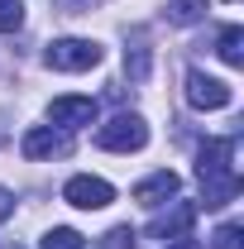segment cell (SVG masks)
I'll use <instances>...</instances> for the list:
<instances>
[{
    "label": "cell",
    "instance_id": "4",
    "mask_svg": "<svg viewBox=\"0 0 244 249\" xmlns=\"http://www.w3.org/2000/svg\"><path fill=\"white\" fill-rule=\"evenodd\" d=\"M62 201L67 206H77V211H101V206H110L115 201V187L105 182V178H72V182L62 187Z\"/></svg>",
    "mask_w": 244,
    "mask_h": 249
},
{
    "label": "cell",
    "instance_id": "13",
    "mask_svg": "<svg viewBox=\"0 0 244 249\" xmlns=\"http://www.w3.org/2000/svg\"><path fill=\"white\" fill-rule=\"evenodd\" d=\"M124 67H129V82H149V48L134 43V48L124 53Z\"/></svg>",
    "mask_w": 244,
    "mask_h": 249
},
{
    "label": "cell",
    "instance_id": "2",
    "mask_svg": "<svg viewBox=\"0 0 244 249\" xmlns=\"http://www.w3.org/2000/svg\"><path fill=\"white\" fill-rule=\"evenodd\" d=\"M96 144L105 154H134V149L149 144V124H144V115H134V110H120V115H110V120L96 129Z\"/></svg>",
    "mask_w": 244,
    "mask_h": 249
},
{
    "label": "cell",
    "instance_id": "8",
    "mask_svg": "<svg viewBox=\"0 0 244 249\" xmlns=\"http://www.w3.org/2000/svg\"><path fill=\"white\" fill-rule=\"evenodd\" d=\"M24 158H53V154H67L72 149V139L67 134H58V129H43V124H34L29 134H24Z\"/></svg>",
    "mask_w": 244,
    "mask_h": 249
},
{
    "label": "cell",
    "instance_id": "10",
    "mask_svg": "<svg viewBox=\"0 0 244 249\" xmlns=\"http://www.w3.org/2000/svg\"><path fill=\"white\" fill-rule=\"evenodd\" d=\"M206 10H211V0H168L173 24H196V19H206Z\"/></svg>",
    "mask_w": 244,
    "mask_h": 249
},
{
    "label": "cell",
    "instance_id": "17",
    "mask_svg": "<svg viewBox=\"0 0 244 249\" xmlns=\"http://www.w3.org/2000/svg\"><path fill=\"white\" fill-rule=\"evenodd\" d=\"M15 216V196H10V192H5V187H0V225H5V220Z\"/></svg>",
    "mask_w": 244,
    "mask_h": 249
},
{
    "label": "cell",
    "instance_id": "9",
    "mask_svg": "<svg viewBox=\"0 0 244 249\" xmlns=\"http://www.w3.org/2000/svg\"><path fill=\"white\" fill-rule=\"evenodd\" d=\"M168 196H177V173H168V168L134 187V201H139V206H163Z\"/></svg>",
    "mask_w": 244,
    "mask_h": 249
},
{
    "label": "cell",
    "instance_id": "18",
    "mask_svg": "<svg viewBox=\"0 0 244 249\" xmlns=\"http://www.w3.org/2000/svg\"><path fill=\"white\" fill-rule=\"evenodd\" d=\"M168 249H201V240H192V235H182V240H173Z\"/></svg>",
    "mask_w": 244,
    "mask_h": 249
},
{
    "label": "cell",
    "instance_id": "15",
    "mask_svg": "<svg viewBox=\"0 0 244 249\" xmlns=\"http://www.w3.org/2000/svg\"><path fill=\"white\" fill-rule=\"evenodd\" d=\"M215 249H244V230L235 220H225V225L215 230Z\"/></svg>",
    "mask_w": 244,
    "mask_h": 249
},
{
    "label": "cell",
    "instance_id": "12",
    "mask_svg": "<svg viewBox=\"0 0 244 249\" xmlns=\"http://www.w3.org/2000/svg\"><path fill=\"white\" fill-rule=\"evenodd\" d=\"M43 249H87V240H82L77 230H67V225H53V230L43 235Z\"/></svg>",
    "mask_w": 244,
    "mask_h": 249
},
{
    "label": "cell",
    "instance_id": "7",
    "mask_svg": "<svg viewBox=\"0 0 244 249\" xmlns=\"http://www.w3.org/2000/svg\"><path fill=\"white\" fill-rule=\"evenodd\" d=\"M48 115H53V124H62V129H82V124L96 120V101L91 96H58V101L48 106Z\"/></svg>",
    "mask_w": 244,
    "mask_h": 249
},
{
    "label": "cell",
    "instance_id": "3",
    "mask_svg": "<svg viewBox=\"0 0 244 249\" xmlns=\"http://www.w3.org/2000/svg\"><path fill=\"white\" fill-rule=\"evenodd\" d=\"M43 62L53 72H91L101 62V43H91V38H53Z\"/></svg>",
    "mask_w": 244,
    "mask_h": 249
},
{
    "label": "cell",
    "instance_id": "16",
    "mask_svg": "<svg viewBox=\"0 0 244 249\" xmlns=\"http://www.w3.org/2000/svg\"><path fill=\"white\" fill-rule=\"evenodd\" d=\"M101 249H134V230H129V225H115V230L101 240Z\"/></svg>",
    "mask_w": 244,
    "mask_h": 249
},
{
    "label": "cell",
    "instance_id": "6",
    "mask_svg": "<svg viewBox=\"0 0 244 249\" xmlns=\"http://www.w3.org/2000/svg\"><path fill=\"white\" fill-rule=\"evenodd\" d=\"M192 220H196V201H177L173 211H163V216H153L149 220V235L153 240H182L187 230H192Z\"/></svg>",
    "mask_w": 244,
    "mask_h": 249
},
{
    "label": "cell",
    "instance_id": "1",
    "mask_svg": "<svg viewBox=\"0 0 244 249\" xmlns=\"http://www.w3.org/2000/svg\"><path fill=\"white\" fill-rule=\"evenodd\" d=\"M230 158H235V139H206L201 154H196V178L206 187V206L211 211L235 201V192H240V178H235Z\"/></svg>",
    "mask_w": 244,
    "mask_h": 249
},
{
    "label": "cell",
    "instance_id": "19",
    "mask_svg": "<svg viewBox=\"0 0 244 249\" xmlns=\"http://www.w3.org/2000/svg\"><path fill=\"white\" fill-rule=\"evenodd\" d=\"M0 144H5V134H0Z\"/></svg>",
    "mask_w": 244,
    "mask_h": 249
},
{
    "label": "cell",
    "instance_id": "14",
    "mask_svg": "<svg viewBox=\"0 0 244 249\" xmlns=\"http://www.w3.org/2000/svg\"><path fill=\"white\" fill-rule=\"evenodd\" d=\"M24 24V5L19 0H0V34H15Z\"/></svg>",
    "mask_w": 244,
    "mask_h": 249
},
{
    "label": "cell",
    "instance_id": "11",
    "mask_svg": "<svg viewBox=\"0 0 244 249\" xmlns=\"http://www.w3.org/2000/svg\"><path fill=\"white\" fill-rule=\"evenodd\" d=\"M215 53L230 62V67L244 62V29H240V24H225V29H220V48H215Z\"/></svg>",
    "mask_w": 244,
    "mask_h": 249
},
{
    "label": "cell",
    "instance_id": "5",
    "mask_svg": "<svg viewBox=\"0 0 244 249\" xmlns=\"http://www.w3.org/2000/svg\"><path fill=\"white\" fill-rule=\"evenodd\" d=\"M187 101H192L196 110H225V106H230V87H225L220 77H206L201 67H192V72H187Z\"/></svg>",
    "mask_w": 244,
    "mask_h": 249
}]
</instances>
